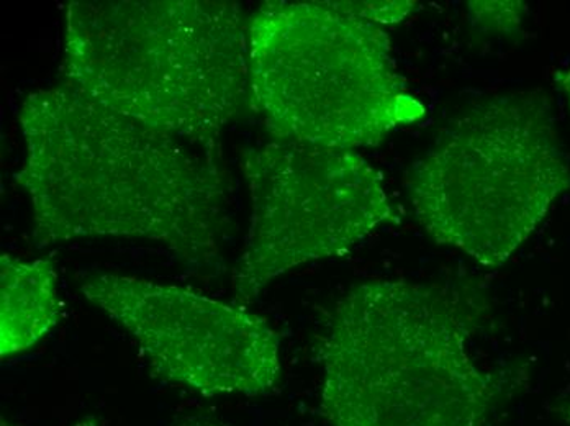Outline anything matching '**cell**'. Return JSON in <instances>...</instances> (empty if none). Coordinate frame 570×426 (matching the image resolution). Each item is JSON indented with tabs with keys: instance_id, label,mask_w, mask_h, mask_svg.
<instances>
[{
	"instance_id": "14",
	"label": "cell",
	"mask_w": 570,
	"mask_h": 426,
	"mask_svg": "<svg viewBox=\"0 0 570 426\" xmlns=\"http://www.w3.org/2000/svg\"><path fill=\"white\" fill-rule=\"evenodd\" d=\"M75 426H100V422L99 418L96 417H86Z\"/></svg>"
},
{
	"instance_id": "11",
	"label": "cell",
	"mask_w": 570,
	"mask_h": 426,
	"mask_svg": "<svg viewBox=\"0 0 570 426\" xmlns=\"http://www.w3.org/2000/svg\"><path fill=\"white\" fill-rule=\"evenodd\" d=\"M171 426H232L227 422L218 420L215 417H208V415H186V417L179 418L174 422Z\"/></svg>"
},
{
	"instance_id": "1",
	"label": "cell",
	"mask_w": 570,
	"mask_h": 426,
	"mask_svg": "<svg viewBox=\"0 0 570 426\" xmlns=\"http://www.w3.org/2000/svg\"><path fill=\"white\" fill-rule=\"evenodd\" d=\"M13 178L33 210L38 249L78 238H141L199 271H220L229 184L220 156L97 102L71 82L38 89L19 113Z\"/></svg>"
},
{
	"instance_id": "7",
	"label": "cell",
	"mask_w": 570,
	"mask_h": 426,
	"mask_svg": "<svg viewBox=\"0 0 570 426\" xmlns=\"http://www.w3.org/2000/svg\"><path fill=\"white\" fill-rule=\"evenodd\" d=\"M82 294L140 346L153 376L202 396H264L281 379V336L245 305L138 277L97 275Z\"/></svg>"
},
{
	"instance_id": "15",
	"label": "cell",
	"mask_w": 570,
	"mask_h": 426,
	"mask_svg": "<svg viewBox=\"0 0 570 426\" xmlns=\"http://www.w3.org/2000/svg\"><path fill=\"white\" fill-rule=\"evenodd\" d=\"M2 426H17V425L10 424V422H7L6 418H2Z\"/></svg>"
},
{
	"instance_id": "8",
	"label": "cell",
	"mask_w": 570,
	"mask_h": 426,
	"mask_svg": "<svg viewBox=\"0 0 570 426\" xmlns=\"http://www.w3.org/2000/svg\"><path fill=\"white\" fill-rule=\"evenodd\" d=\"M58 275L51 259L0 258V355L33 348L59 321Z\"/></svg>"
},
{
	"instance_id": "2",
	"label": "cell",
	"mask_w": 570,
	"mask_h": 426,
	"mask_svg": "<svg viewBox=\"0 0 570 426\" xmlns=\"http://www.w3.org/2000/svg\"><path fill=\"white\" fill-rule=\"evenodd\" d=\"M472 283L375 280L336 304L318 345L332 426H485L520 384L482 369L471 341L485 321Z\"/></svg>"
},
{
	"instance_id": "4",
	"label": "cell",
	"mask_w": 570,
	"mask_h": 426,
	"mask_svg": "<svg viewBox=\"0 0 570 426\" xmlns=\"http://www.w3.org/2000/svg\"><path fill=\"white\" fill-rule=\"evenodd\" d=\"M248 47V106L276 140L354 151L426 116L387 31L336 2H264Z\"/></svg>"
},
{
	"instance_id": "12",
	"label": "cell",
	"mask_w": 570,
	"mask_h": 426,
	"mask_svg": "<svg viewBox=\"0 0 570 426\" xmlns=\"http://www.w3.org/2000/svg\"><path fill=\"white\" fill-rule=\"evenodd\" d=\"M559 85L564 89V92L568 93L569 102H570V69L569 71L562 72V75L558 76Z\"/></svg>"
},
{
	"instance_id": "5",
	"label": "cell",
	"mask_w": 570,
	"mask_h": 426,
	"mask_svg": "<svg viewBox=\"0 0 570 426\" xmlns=\"http://www.w3.org/2000/svg\"><path fill=\"white\" fill-rule=\"evenodd\" d=\"M570 189L551 102L513 92L469 107L406 179L419 224L485 268H500Z\"/></svg>"
},
{
	"instance_id": "10",
	"label": "cell",
	"mask_w": 570,
	"mask_h": 426,
	"mask_svg": "<svg viewBox=\"0 0 570 426\" xmlns=\"http://www.w3.org/2000/svg\"><path fill=\"white\" fill-rule=\"evenodd\" d=\"M338 3L344 12L353 13L360 19L375 23V26H395L403 22L410 13L419 10V3L409 0L397 2H360V0H343Z\"/></svg>"
},
{
	"instance_id": "9",
	"label": "cell",
	"mask_w": 570,
	"mask_h": 426,
	"mask_svg": "<svg viewBox=\"0 0 570 426\" xmlns=\"http://www.w3.org/2000/svg\"><path fill=\"white\" fill-rule=\"evenodd\" d=\"M469 16L481 29L512 33L520 30L527 6L523 2H469Z\"/></svg>"
},
{
	"instance_id": "3",
	"label": "cell",
	"mask_w": 570,
	"mask_h": 426,
	"mask_svg": "<svg viewBox=\"0 0 570 426\" xmlns=\"http://www.w3.org/2000/svg\"><path fill=\"white\" fill-rule=\"evenodd\" d=\"M61 71L109 109L220 156L249 99L248 20L227 0L69 2Z\"/></svg>"
},
{
	"instance_id": "13",
	"label": "cell",
	"mask_w": 570,
	"mask_h": 426,
	"mask_svg": "<svg viewBox=\"0 0 570 426\" xmlns=\"http://www.w3.org/2000/svg\"><path fill=\"white\" fill-rule=\"evenodd\" d=\"M558 414L561 415L562 420L566 422L570 426V402H566V404L559 405Z\"/></svg>"
},
{
	"instance_id": "6",
	"label": "cell",
	"mask_w": 570,
	"mask_h": 426,
	"mask_svg": "<svg viewBox=\"0 0 570 426\" xmlns=\"http://www.w3.org/2000/svg\"><path fill=\"white\" fill-rule=\"evenodd\" d=\"M242 171L252 200L245 248L233 271V303L248 305L305 262L350 251L400 215L381 176L360 152L274 140L249 148Z\"/></svg>"
}]
</instances>
